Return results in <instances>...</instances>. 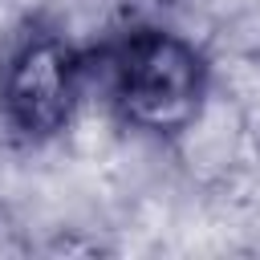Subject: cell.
Listing matches in <instances>:
<instances>
[{"label":"cell","instance_id":"obj_2","mask_svg":"<svg viewBox=\"0 0 260 260\" xmlns=\"http://www.w3.org/2000/svg\"><path fill=\"white\" fill-rule=\"evenodd\" d=\"M89 57L77 53L61 32L28 28L0 61V118L24 142L57 138L85 93Z\"/></svg>","mask_w":260,"mask_h":260},{"label":"cell","instance_id":"obj_1","mask_svg":"<svg viewBox=\"0 0 260 260\" xmlns=\"http://www.w3.org/2000/svg\"><path fill=\"white\" fill-rule=\"evenodd\" d=\"M106 98L130 130L183 138L203 118L211 65L195 41L171 28H130L106 49Z\"/></svg>","mask_w":260,"mask_h":260}]
</instances>
